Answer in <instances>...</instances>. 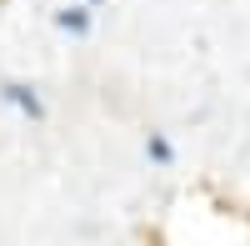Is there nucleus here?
<instances>
[{
    "mask_svg": "<svg viewBox=\"0 0 250 246\" xmlns=\"http://www.w3.org/2000/svg\"><path fill=\"white\" fill-rule=\"evenodd\" d=\"M5 100H10V106H20V111H30V116H40V100H35L25 86H5Z\"/></svg>",
    "mask_w": 250,
    "mask_h": 246,
    "instance_id": "1",
    "label": "nucleus"
},
{
    "mask_svg": "<svg viewBox=\"0 0 250 246\" xmlns=\"http://www.w3.org/2000/svg\"><path fill=\"white\" fill-rule=\"evenodd\" d=\"M55 20H60L65 30H85V25H90V20H85V10H60Z\"/></svg>",
    "mask_w": 250,
    "mask_h": 246,
    "instance_id": "2",
    "label": "nucleus"
},
{
    "mask_svg": "<svg viewBox=\"0 0 250 246\" xmlns=\"http://www.w3.org/2000/svg\"><path fill=\"white\" fill-rule=\"evenodd\" d=\"M150 156H155V161H170V146H165V136H150Z\"/></svg>",
    "mask_w": 250,
    "mask_h": 246,
    "instance_id": "3",
    "label": "nucleus"
}]
</instances>
